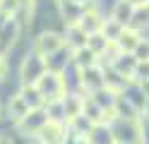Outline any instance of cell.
Wrapping results in <instances>:
<instances>
[{"mask_svg":"<svg viewBox=\"0 0 149 144\" xmlns=\"http://www.w3.org/2000/svg\"><path fill=\"white\" fill-rule=\"evenodd\" d=\"M104 22H106V19H101V15L96 12L94 7H87L84 15H82V19H79L77 24L91 36V34H96V31H101V29H104Z\"/></svg>","mask_w":149,"mask_h":144,"instance_id":"obj_7","label":"cell"},{"mask_svg":"<svg viewBox=\"0 0 149 144\" xmlns=\"http://www.w3.org/2000/svg\"><path fill=\"white\" fill-rule=\"evenodd\" d=\"M137 65H139V60L135 58V53H123V51H120L118 58L111 63V67H116V70L123 74V77H127V79H135Z\"/></svg>","mask_w":149,"mask_h":144,"instance_id":"obj_5","label":"cell"},{"mask_svg":"<svg viewBox=\"0 0 149 144\" xmlns=\"http://www.w3.org/2000/svg\"><path fill=\"white\" fill-rule=\"evenodd\" d=\"M139 41H142V36H139L137 29L125 26V31L120 34V38L116 41V46H118L123 53H135V48H137V43H139Z\"/></svg>","mask_w":149,"mask_h":144,"instance_id":"obj_9","label":"cell"},{"mask_svg":"<svg viewBox=\"0 0 149 144\" xmlns=\"http://www.w3.org/2000/svg\"><path fill=\"white\" fill-rule=\"evenodd\" d=\"M3 74H5V58L0 55V79H3Z\"/></svg>","mask_w":149,"mask_h":144,"instance_id":"obj_16","label":"cell"},{"mask_svg":"<svg viewBox=\"0 0 149 144\" xmlns=\"http://www.w3.org/2000/svg\"><path fill=\"white\" fill-rule=\"evenodd\" d=\"M0 144H12V142L10 139H0Z\"/></svg>","mask_w":149,"mask_h":144,"instance_id":"obj_17","label":"cell"},{"mask_svg":"<svg viewBox=\"0 0 149 144\" xmlns=\"http://www.w3.org/2000/svg\"><path fill=\"white\" fill-rule=\"evenodd\" d=\"M89 41V34L82 29L79 24H68V34H65V43H68L72 51H77V48H84Z\"/></svg>","mask_w":149,"mask_h":144,"instance_id":"obj_8","label":"cell"},{"mask_svg":"<svg viewBox=\"0 0 149 144\" xmlns=\"http://www.w3.org/2000/svg\"><path fill=\"white\" fill-rule=\"evenodd\" d=\"M135 58L137 60H149V38H142L135 48Z\"/></svg>","mask_w":149,"mask_h":144,"instance_id":"obj_15","label":"cell"},{"mask_svg":"<svg viewBox=\"0 0 149 144\" xmlns=\"http://www.w3.org/2000/svg\"><path fill=\"white\" fill-rule=\"evenodd\" d=\"M79 84L84 86L87 91L96 94L99 89H104V86H106L104 70H101L99 65H94V67H87V70H79Z\"/></svg>","mask_w":149,"mask_h":144,"instance_id":"obj_3","label":"cell"},{"mask_svg":"<svg viewBox=\"0 0 149 144\" xmlns=\"http://www.w3.org/2000/svg\"><path fill=\"white\" fill-rule=\"evenodd\" d=\"M101 31H104V36L108 38L111 43H116L118 38H120V34L125 31V24H120L118 19L111 17V19H106V22H104V29H101Z\"/></svg>","mask_w":149,"mask_h":144,"instance_id":"obj_12","label":"cell"},{"mask_svg":"<svg viewBox=\"0 0 149 144\" xmlns=\"http://www.w3.org/2000/svg\"><path fill=\"white\" fill-rule=\"evenodd\" d=\"M29 113H31V106L24 101V96L22 94H15L10 99V106H7V115L12 118V122H22Z\"/></svg>","mask_w":149,"mask_h":144,"instance_id":"obj_6","label":"cell"},{"mask_svg":"<svg viewBox=\"0 0 149 144\" xmlns=\"http://www.w3.org/2000/svg\"><path fill=\"white\" fill-rule=\"evenodd\" d=\"M130 26L132 29H147L149 26V3H142V5H137L135 7V15H132V22H130Z\"/></svg>","mask_w":149,"mask_h":144,"instance_id":"obj_13","label":"cell"},{"mask_svg":"<svg viewBox=\"0 0 149 144\" xmlns=\"http://www.w3.org/2000/svg\"><path fill=\"white\" fill-rule=\"evenodd\" d=\"M135 3H130V0H118L116 7H113V19H118L120 24L130 26V22H132V15H135Z\"/></svg>","mask_w":149,"mask_h":144,"instance_id":"obj_10","label":"cell"},{"mask_svg":"<svg viewBox=\"0 0 149 144\" xmlns=\"http://www.w3.org/2000/svg\"><path fill=\"white\" fill-rule=\"evenodd\" d=\"M63 48H65V36L55 34V31H43L39 38H36V43H34V51L41 58H46V60H51V58L55 53H60Z\"/></svg>","mask_w":149,"mask_h":144,"instance_id":"obj_2","label":"cell"},{"mask_svg":"<svg viewBox=\"0 0 149 144\" xmlns=\"http://www.w3.org/2000/svg\"><path fill=\"white\" fill-rule=\"evenodd\" d=\"M135 79H137L139 84H147V82H149V60H139L137 72H135Z\"/></svg>","mask_w":149,"mask_h":144,"instance_id":"obj_14","label":"cell"},{"mask_svg":"<svg viewBox=\"0 0 149 144\" xmlns=\"http://www.w3.org/2000/svg\"><path fill=\"white\" fill-rule=\"evenodd\" d=\"M39 139L43 144H63V139H65V122L48 120L43 125V130L39 132Z\"/></svg>","mask_w":149,"mask_h":144,"instance_id":"obj_4","label":"cell"},{"mask_svg":"<svg viewBox=\"0 0 149 144\" xmlns=\"http://www.w3.org/2000/svg\"><path fill=\"white\" fill-rule=\"evenodd\" d=\"M36 89L41 91L46 106L65 99V79H63V74L55 72V70H46L39 79H36Z\"/></svg>","mask_w":149,"mask_h":144,"instance_id":"obj_1","label":"cell"},{"mask_svg":"<svg viewBox=\"0 0 149 144\" xmlns=\"http://www.w3.org/2000/svg\"><path fill=\"white\" fill-rule=\"evenodd\" d=\"M111 46H113V43H111L108 38L104 36V31H96V34H91V36H89V41H87V48H91V51H94L99 58L104 55V53L108 51Z\"/></svg>","mask_w":149,"mask_h":144,"instance_id":"obj_11","label":"cell"}]
</instances>
